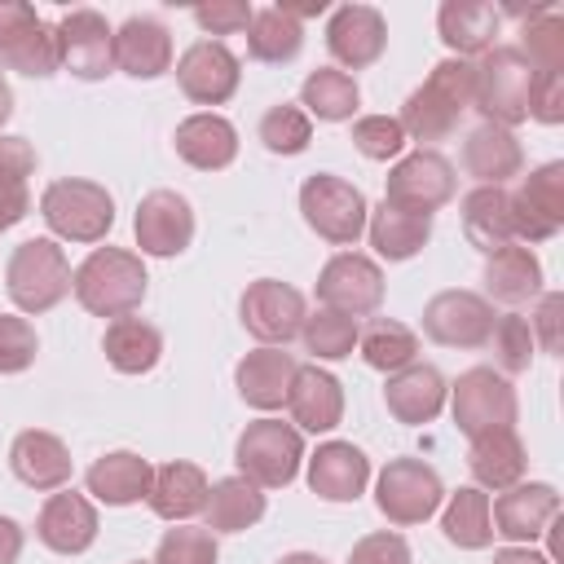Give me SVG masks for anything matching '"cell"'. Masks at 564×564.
<instances>
[{
  "instance_id": "obj_1",
  "label": "cell",
  "mask_w": 564,
  "mask_h": 564,
  "mask_svg": "<svg viewBox=\"0 0 564 564\" xmlns=\"http://www.w3.org/2000/svg\"><path fill=\"white\" fill-rule=\"evenodd\" d=\"M471 110V62L463 57H445L432 66V75L405 97L397 123L405 132V141H419V150H432L436 141H445L458 119Z\"/></svg>"
},
{
  "instance_id": "obj_2",
  "label": "cell",
  "mask_w": 564,
  "mask_h": 564,
  "mask_svg": "<svg viewBox=\"0 0 564 564\" xmlns=\"http://www.w3.org/2000/svg\"><path fill=\"white\" fill-rule=\"evenodd\" d=\"M145 264L137 251L123 247H93L84 256V264L70 273V291L79 300V308H88L93 317H132L145 300Z\"/></svg>"
},
{
  "instance_id": "obj_3",
  "label": "cell",
  "mask_w": 564,
  "mask_h": 564,
  "mask_svg": "<svg viewBox=\"0 0 564 564\" xmlns=\"http://www.w3.org/2000/svg\"><path fill=\"white\" fill-rule=\"evenodd\" d=\"M529 84H533V70L516 44H494L471 62V106L485 115V123H498V128L524 123Z\"/></svg>"
},
{
  "instance_id": "obj_4",
  "label": "cell",
  "mask_w": 564,
  "mask_h": 564,
  "mask_svg": "<svg viewBox=\"0 0 564 564\" xmlns=\"http://www.w3.org/2000/svg\"><path fill=\"white\" fill-rule=\"evenodd\" d=\"M4 291L18 313H48L70 295V260L53 238H26L4 264Z\"/></svg>"
},
{
  "instance_id": "obj_5",
  "label": "cell",
  "mask_w": 564,
  "mask_h": 564,
  "mask_svg": "<svg viewBox=\"0 0 564 564\" xmlns=\"http://www.w3.org/2000/svg\"><path fill=\"white\" fill-rule=\"evenodd\" d=\"M40 216L66 242H101L115 225V198L97 181L62 176L40 194Z\"/></svg>"
},
{
  "instance_id": "obj_6",
  "label": "cell",
  "mask_w": 564,
  "mask_h": 564,
  "mask_svg": "<svg viewBox=\"0 0 564 564\" xmlns=\"http://www.w3.org/2000/svg\"><path fill=\"white\" fill-rule=\"evenodd\" d=\"M234 463H238V476H247L251 485L286 489L300 476L304 436H300V427H291L282 419H256L242 427V436L234 445Z\"/></svg>"
},
{
  "instance_id": "obj_7",
  "label": "cell",
  "mask_w": 564,
  "mask_h": 564,
  "mask_svg": "<svg viewBox=\"0 0 564 564\" xmlns=\"http://www.w3.org/2000/svg\"><path fill=\"white\" fill-rule=\"evenodd\" d=\"M300 216L330 247H352L366 234L370 207H366V194L352 181H344L335 172H313L300 185Z\"/></svg>"
},
{
  "instance_id": "obj_8",
  "label": "cell",
  "mask_w": 564,
  "mask_h": 564,
  "mask_svg": "<svg viewBox=\"0 0 564 564\" xmlns=\"http://www.w3.org/2000/svg\"><path fill=\"white\" fill-rule=\"evenodd\" d=\"M449 414H454L458 432L471 441V436H485L498 427H516L520 401H516V388L507 375H498L494 366H471L449 388Z\"/></svg>"
},
{
  "instance_id": "obj_9",
  "label": "cell",
  "mask_w": 564,
  "mask_h": 564,
  "mask_svg": "<svg viewBox=\"0 0 564 564\" xmlns=\"http://www.w3.org/2000/svg\"><path fill=\"white\" fill-rule=\"evenodd\" d=\"M454 194H458V176H454V163L441 150L401 154L388 172V185H383V203H392L401 212H414V216L441 212Z\"/></svg>"
},
{
  "instance_id": "obj_10",
  "label": "cell",
  "mask_w": 564,
  "mask_h": 564,
  "mask_svg": "<svg viewBox=\"0 0 564 564\" xmlns=\"http://www.w3.org/2000/svg\"><path fill=\"white\" fill-rule=\"evenodd\" d=\"M445 502V485L436 467L423 458H392L375 480V507L388 516V524H423Z\"/></svg>"
},
{
  "instance_id": "obj_11",
  "label": "cell",
  "mask_w": 564,
  "mask_h": 564,
  "mask_svg": "<svg viewBox=\"0 0 564 564\" xmlns=\"http://www.w3.org/2000/svg\"><path fill=\"white\" fill-rule=\"evenodd\" d=\"M511 234L520 247L551 242L564 229V163L533 167L511 194Z\"/></svg>"
},
{
  "instance_id": "obj_12",
  "label": "cell",
  "mask_w": 564,
  "mask_h": 564,
  "mask_svg": "<svg viewBox=\"0 0 564 564\" xmlns=\"http://www.w3.org/2000/svg\"><path fill=\"white\" fill-rule=\"evenodd\" d=\"M317 304L344 317H370L383 304V269L361 251H339L317 273Z\"/></svg>"
},
{
  "instance_id": "obj_13",
  "label": "cell",
  "mask_w": 564,
  "mask_h": 564,
  "mask_svg": "<svg viewBox=\"0 0 564 564\" xmlns=\"http://www.w3.org/2000/svg\"><path fill=\"white\" fill-rule=\"evenodd\" d=\"M238 313H242V326L247 335H256L264 348H286L304 317H308V304L304 295L291 286V282H278V278H256L242 300H238Z\"/></svg>"
},
{
  "instance_id": "obj_14",
  "label": "cell",
  "mask_w": 564,
  "mask_h": 564,
  "mask_svg": "<svg viewBox=\"0 0 564 564\" xmlns=\"http://www.w3.org/2000/svg\"><path fill=\"white\" fill-rule=\"evenodd\" d=\"M498 313L476 291H441L423 304V335L441 348H485Z\"/></svg>"
},
{
  "instance_id": "obj_15",
  "label": "cell",
  "mask_w": 564,
  "mask_h": 564,
  "mask_svg": "<svg viewBox=\"0 0 564 564\" xmlns=\"http://www.w3.org/2000/svg\"><path fill=\"white\" fill-rule=\"evenodd\" d=\"M53 31H57V48H62V70H70L75 79L93 84L115 70V26L106 22V13L70 9V13H62V22Z\"/></svg>"
},
{
  "instance_id": "obj_16",
  "label": "cell",
  "mask_w": 564,
  "mask_h": 564,
  "mask_svg": "<svg viewBox=\"0 0 564 564\" xmlns=\"http://www.w3.org/2000/svg\"><path fill=\"white\" fill-rule=\"evenodd\" d=\"M555 516H560V494L546 480H520V485L502 489L489 507L494 533L507 538L511 546H533L538 538H546Z\"/></svg>"
},
{
  "instance_id": "obj_17",
  "label": "cell",
  "mask_w": 564,
  "mask_h": 564,
  "mask_svg": "<svg viewBox=\"0 0 564 564\" xmlns=\"http://www.w3.org/2000/svg\"><path fill=\"white\" fill-rule=\"evenodd\" d=\"M242 62L225 40H194L176 57V84L194 106H225L238 93Z\"/></svg>"
},
{
  "instance_id": "obj_18",
  "label": "cell",
  "mask_w": 564,
  "mask_h": 564,
  "mask_svg": "<svg viewBox=\"0 0 564 564\" xmlns=\"http://www.w3.org/2000/svg\"><path fill=\"white\" fill-rule=\"evenodd\" d=\"M132 234H137L141 256H159V260L181 256L194 242V207H189V198L176 194V189H150L137 203Z\"/></svg>"
},
{
  "instance_id": "obj_19",
  "label": "cell",
  "mask_w": 564,
  "mask_h": 564,
  "mask_svg": "<svg viewBox=\"0 0 564 564\" xmlns=\"http://www.w3.org/2000/svg\"><path fill=\"white\" fill-rule=\"evenodd\" d=\"M326 48L348 70H366L388 48V22L375 4H339L326 22Z\"/></svg>"
},
{
  "instance_id": "obj_20",
  "label": "cell",
  "mask_w": 564,
  "mask_h": 564,
  "mask_svg": "<svg viewBox=\"0 0 564 564\" xmlns=\"http://www.w3.org/2000/svg\"><path fill=\"white\" fill-rule=\"evenodd\" d=\"M35 538L53 555H84L97 542V507H93V498H84L75 489L48 494L40 516H35Z\"/></svg>"
},
{
  "instance_id": "obj_21",
  "label": "cell",
  "mask_w": 564,
  "mask_h": 564,
  "mask_svg": "<svg viewBox=\"0 0 564 564\" xmlns=\"http://www.w3.org/2000/svg\"><path fill=\"white\" fill-rule=\"evenodd\" d=\"M370 485V458L352 441H322L308 454V489L326 502H357Z\"/></svg>"
},
{
  "instance_id": "obj_22",
  "label": "cell",
  "mask_w": 564,
  "mask_h": 564,
  "mask_svg": "<svg viewBox=\"0 0 564 564\" xmlns=\"http://www.w3.org/2000/svg\"><path fill=\"white\" fill-rule=\"evenodd\" d=\"M445 397H449V383L436 366L427 361H414L397 375H388L383 383V405L397 423L405 427H419V423H432L441 410H445Z\"/></svg>"
},
{
  "instance_id": "obj_23",
  "label": "cell",
  "mask_w": 564,
  "mask_h": 564,
  "mask_svg": "<svg viewBox=\"0 0 564 564\" xmlns=\"http://www.w3.org/2000/svg\"><path fill=\"white\" fill-rule=\"evenodd\" d=\"M9 467L26 489H44L57 494L70 485V449L62 436L44 432V427H26L13 436L9 445Z\"/></svg>"
},
{
  "instance_id": "obj_24",
  "label": "cell",
  "mask_w": 564,
  "mask_h": 564,
  "mask_svg": "<svg viewBox=\"0 0 564 564\" xmlns=\"http://www.w3.org/2000/svg\"><path fill=\"white\" fill-rule=\"evenodd\" d=\"M286 410H291V427L313 432V436L317 432H330L344 419V388L317 361L313 366H300L295 379H291V392H286Z\"/></svg>"
},
{
  "instance_id": "obj_25",
  "label": "cell",
  "mask_w": 564,
  "mask_h": 564,
  "mask_svg": "<svg viewBox=\"0 0 564 564\" xmlns=\"http://www.w3.org/2000/svg\"><path fill=\"white\" fill-rule=\"evenodd\" d=\"M115 66L132 79H159L172 70V31L150 18L137 13L115 31Z\"/></svg>"
},
{
  "instance_id": "obj_26",
  "label": "cell",
  "mask_w": 564,
  "mask_h": 564,
  "mask_svg": "<svg viewBox=\"0 0 564 564\" xmlns=\"http://www.w3.org/2000/svg\"><path fill=\"white\" fill-rule=\"evenodd\" d=\"M498 26H502V13L494 4H485V0H445L436 9L441 44L463 62L489 53L498 44Z\"/></svg>"
},
{
  "instance_id": "obj_27",
  "label": "cell",
  "mask_w": 564,
  "mask_h": 564,
  "mask_svg": "<svg viewBox=\"0 0 564 564\" xmlns=\"http://www.w3.org/2000/svg\"><path fill=\"white\" fill-rule=\"evenodd\" d=\"M295 370H300V361L286 348H264L260 344L234 366V383H238V397L251 410H278V405H286Z\"/></svg>"
},
{
  "instance_id": "obj_28",
  "label": "cell",
  "mask_w": 564,
  "mask_h": 564,
  "mask_svg": "<svg viewBox=\"0 0 564 564\" xmlns=\"http://www.w3.org/2000/svg\"><path fill=\"white\" fill-rule=\"evenodd\" d=\"M172 145H176V154L189 167L220 172V167H229L238 159V128L225 115H216V110H198V115H189V119L176 123Z\"/></svg>"
},
{
  "instance_id": "obj_29",
  "label": "cell",
  "mask_w": 564,
  "mask_h": 564,
  "mask_svg": "<svg viewBox=\"0 0 564 564\" xmlns=\"http://www.w3.org/2000/svg\"><path fill=\"white\" fill-rule=\"evenodd\" d=\"M463 172L476 181V185H507L511 176L524 172V150L516 141L511 128H498V123H480L467 132L463 141Z\"/></svg>"
},
{
  "instance_id": "obj_30",
  "label": "cell",
  "mask_w": 564,
  "mask_h": 564,
  "mask_svg": "<svg viewBox=\"0 0 564 564\" xmlns=\"http://www.w3.org/2000/svg\"><path fill=\"white\" fill-rule=\"evenodd\" d=\"M207 489H212V480H207V471H203L198 463L172 458V463L154 467V480H150L145 502H150V511H154L159 520L185 524L189 516H198V511L207 507Z\"/></svg>"
},
{
  "instance_id": "obj_31",
  "label": "cell",
  "mask_w": 564,
  "mask_h": 564,
  "mask_svg": "<svg viewBox=\"0 0 564 564\" xmlns=\"http://www.w3.org/2000/svg\"><path fill=\"white\" fill-rule=\"evenodd\" d=\"M467 471L476 480V489H511L524 480L529 471V454H524V441L516 436V427H498V432H485V436H471V449H467Z\"/></svg>"
},
{
  "instance_id": "obj_32",
  "label": "cell",
  "mask_w": 564,
  "mask_h": 564,
  "mask_svg": "<svg viewBox=\"0 0 564 564\" xmlns=\"http://www.w3.org/2000/svg\"><path fill=\"white\" fill-rule=\"evenodd\" d=\"M150 480H154V467L141 454H132V449L101 454L88 467V476H84L88 494L97 502H106V507H132V502H141L150 494Z\"/></svg>"
},
{
  "instance_id": "obj_33",
  "label": "cell",
  "mask_w": 564,
  "mask_h": 564,
  "mask_svg": "<svg viewBox=\"0 0 564 564\" xmlns=\"http://www.w3.org/2000/svg\"><path fill=\"white\" fill-rule=\"evenodd\" d=\"M542 295V260L533 256V247H502L485 260V300L498 304H529Z\"/></svg>"
},
{
  "instance_id": "obj_34",
  "label": "cell",
  "mask_w": 564,
  "mask_h": 564,
  "mask_svg": "<svg viewBox=\"0 0 564 564\" xmlns=\"http://www.w3.org/2000/svg\"><path fill=\"white\" fill-rule=\"evenodd\" d=\"M366 238L375 247L379 260L388 264H401L410 256H419L432 238V216H414V212H401L392 203H379L370 216H366Z\"/></svg>"
},
{
  "instance_id": "obj_35",
  "label": "cell",
  "mask_w": 564,
  "mask_h": 564,
  "mask_svg": "<svg viewBox=\"0 0 564 564\" xmlns=\"http://www.w3.org/2000/svg\"><path fill=\"white\" fill-rule=\"evenodd\" d=\"M458 212H463V234H467V242H471L476 251L494 256V251H502V247L516 242L507 189H498V185H476L471 194H463V207H458Z\"/></svg>"
},
{
  "instance_id": "obj_36",
  "label": "cell",
  "mask_w": 564,
  "mask_h": 564,
  "mask_svg": "<svg viewBox=\"0 0 564 564\" xmlns=\"http://www.w3.org/2000/svg\"><path fill=\"white\" fill-rule=\"evenodd\" d=\"M101 352L119 375H145L163 357V335L145 317H115L101 335Z\"/></svg>"
},
{
  "instance_id": "obj_37",
  "label": "cell",
  "mask_w": 564,
  "mask_h": 564,
  "mask_svg": "<svg viewBox=\"0 0 564 564\" xmlns=\"http://www.w3.org/2000/svg\"><path fill=\"white\" fill-rule=\"evenodd\" d=\"M264 516V489L251 485L247 476H225L207 489V507H203V529L212 533H242Z\"/></svg>"
},
{
  "instance_id": "obj_38",
  "label": "cell",
  "mask_w": 564,
  "mask_h": 564,
  "mask_svg": "<svg viewBox=\"0 0 564 564\" xmlns=\"http://www.w3.org/2000/svg\"><path fill=\"white\" fill-rule=\"evenodd\" d=\"M357 101H361V88L352 75H344L339 66H317L304 75L300 84V110L308 119H322V123H344L357 115Z\"/></svg>"
},
{
  "instance_id": "obj_39",
  "label": "cell",
  "mask_w": 564,
  "mask_h": 564,
  "mask_svg": "<svg viewBox=\"0 0 564 564\" xmlns=\"http://www.w3.org/2000/svg\"><path fill=\"white\" fill-rule=\"evenodd\" d=\"M304 48V22H295L282 4H269V9H256L251 13V26H247V53L264 66H286L295 62Z\"/></svg>"
},
{
  "instance_id": "obj_40",
  "label": "cell",
  "mask_w": 564,
  "mask_h": 564,
  "mask_svg": "<svg viewBox=\"0 0 564 564\" xmlns=\"http://www.w3.org/2000/svg\"><path fill=\"white\" fill-rule=\"evenodd\" d=\"M357 352H361V361L370 370L397 375V370H405V366L419 361V335L405 322L370 317L366 326H357Z\"/></svg>"
},
{
  "instance_id": "obj_41",
  "label": "cell",
  "mask_w": 564,
  "mask_h": 564,
  "mask_svg": "<svg viewBox=\"0 0 564 564\" xmlns=\"http://www.w3.org/2000/svg\"><path fill=\"white\" fill-rule=\"evenodd\" d=\"M441 533L458 551H485L494 542V520H489V494L476 485H463L458 494L445 498L441 511Z\"/></svg>"
},
{
  "instance_id": "obj_42",
  "label": "cell",
  "mask_w": 564,
  "mask_h": 564,
  "mask_svg": "<svg viewBox=\"0 0 564 564\" xmlns=\"http://www.w3.org/2000/svg\"><path fill=\"white\" fill-rule=\"evenodd\" d=\"M520 18V57L529 70H560L564 75V18L555 4H542L533 13L516 9Z\"/></svg>"
},
{
  "instance_id": "obj_43",
  "label": "cell",
  "mask_w": 564,
  "mask_h": 564,
  "mask_svg": "<svg viewBox=\"0 0 564 564\" xmlns=\"http://www.w3.org/2000/svg\"><path fill=\"white\" fill-rule=\"evenodd\" d=\"M0 70H18L26 79H48L53 70H62V48H57V31L40 18L31 22L4 53H0Z\"/></svg>"
},
{
  "instance_id": "obj_44",
  "label": "cell",
  "mask_w": 564,
  "mask_h": 564,
  "mask_svg": "<svg viewBox=\"0 0 564 564\" xmlns=\"http://www.w3.org/2000/svg\"><path fill=\"white\" fill-rule=\"evenodd\" d=\"M300 339H304V352H313V361H344L352 357L357 348V322L335 313V308H313L300 326Z\"/></svg>"
},
{
  "instance_id": "obj_45",
  "label": "cell",
  "mask_w": 564,
  "mask_h": 564,
  "mask_svg": "<svg viewBox=\"0 0 564 564\" xmlns=\"http://www.w3.org/2000/svg\"><path fill=\"white\" fill-rule=\"evenodd\" d=\"M260 141H264L269 154H300L313 141V119L300 106L278 101L260 115Z\"/></svg>"
},
{
  "instance_id": "obj_46",
  "label": "cell",
  "mask_w": 564,
  "mask_h": 564,
  "mask_svg": "<svg viewBox=\"0 0 564 564\" xmlns=\"http://www.w3.org/2000/svg\"><path fill=\"white\" fill-rule=\"evenodd\" d=\"M489 348H494V361H498V375H524L533 366V330H529V317L524 313H502L489 330Z\"/></svg>"
},
{
  "instance_id": "obj_47",
  "label": "cell",
  "mask_w": 564,
  "mask_h": 564,
  "mask_svg": "<svg viewBox=\"0 0 564 564\" xmlns=\"http://www.w3.org/2000/svg\"><path fill=\"white\" fill-rule=\"evenodd\" d=\"M216 560H220V546H216V533H212V529L172 524V529L159 538L150 564H216Z\"/></svg>"
},
{
  "instance_id": "obj_48",
  "label": "cell",
  "mask_w": 564,
  "mask_h": 564,
  "mask_svg": "<svg viewBox=\"0 0 564 564\" xmlns=\"http://www.w3.org/2000/svg\"><path fill=\"white\" fill-rule=\"evenodd\" d=\"M352 145L361 159L388 163V159H401L405 132H401L397 115H361V119H352Z\"/></svg>"
},
{
  "instance_id": "obj_49",
  "label": "cell",
  "mask_w": 564,
  "mask_h": 564,
  "mask_svg": "<svg viewBox=\"0 0 564 564\" xmlns=\"http://www.w3.org/2000/svg\"><path fill=\"white\" fill-rule=\"evenodd\" d=\"M40 352L35 326L18 313H0V375H22Z\"/></svg>"
},
{
  "instance_id": "obj_50",
  "label": "cell",
  "mask_w": 564,
  "mask_h": 564,
  "mask_svg": "<svg viewBox=\"0 0 564 564\" xmlns=\"http://www.w3.org/2000/svg\"><path fill=\"white\" fill-rule=\"evenodd\" d=\"M348 564H414V555L397 529H379V533H366L352 542Z\"/></svg>"
},
{
  "instance_id": "obj_51",
  "label": "cell",
  "mask_w": 564,
  "mask_h": 564,
  "mask_svg": "<svg viewBox=\"0 0 564 564\" xmlns=\"http://www.w3.org/2000/svg\"><path fill=\"white\" fill-rule=\"evenodd\" d=\"M529 119L555 128L564 123V75L560 70H533L529 84Z\"/></svg>"
},
{
  "instance_id": "obj_52",
  "label": "cell",
  "mask_w": 564,
  "mask_h": 564,
  "mask_svg": "<svg viewBox=\"0 0 564 564\" xmlns=\"http://www.w3.org/2000/svg\"><path fill=\"white\" fill-rule=\"evenodd\" d=\"M251 4L242 0H212V4H194V22L207 31V35H238L251 26Z\"/></svg>"
},
{
  "instance_id": "obj_53",
  "label": "cell",
  "mask_w": 564,
  "mask_h": 564,
  "mask_svg": "<svg viewBox=\"0 0 564 564\" xmlns=\"http://www.w3.org/2000/svg\"><path fill=\"white\" fill-rule=\"evenodd\" d=\"M560 313H564V295L560 291H542L538 308L529 317V330H533V344H542L546 352H560Z\"/></svg>"
},
{
  "instance_id": "obj_54",
  "label": "cell",
  "mask_w": 564,
  "mask_h": 564,
  "mask_svg": "<svg viewBox=\"0 0 564 564\" xmlns=\"http://www.w3.org/2000/svg\"><path fill=\"white\" fill-rule=\"evenodd\" d=\"M35 172V150L26 137L0 132V181H26Z\"/></svg>"
},
{
  "instance_id": "obj_55",
  "label": "cell",
  "mask_w": 564,
  "mask_h": 564,
  "mask_svg": "<svg viewBox=\"0 0 564 564\" xmlns=\"http://www.w3.org/2000/svg\"><path fill=\"white\" fill-rule=\"evenodd\" d=\"M31 22H40V13H35L26 0H0V53H4Z\"/></svg>"
},
{
  "instance_id": "obj_56",
  "label": "cell",
  "mask_w": 564,
  "mask_h": 564,
  "mask_svg": "<svg viewBox=\"0 0 564 564\" xmlns=\"http://www.w3.org/2000/svg\"><path fill=\"white\" fill-rule=\"evenodd\" d=\"M26 212H31L26 181H0V234H9Z\"/></svg>"
},
{
  "instance_id": "obj_57",
  "label": "cell",
  "mask_w": 564,
  "mask_h": 564,
  "mask_svg": "<svg viewBox=\"0 0 564 564\" xmlns=\"http://www.w3.org/2000/svg\"><path fill=\"white\" fill-rule=\"evenodd\" d=\"M22 555V524L13 516H0V564H18Z\"/></svg>"
},
{
  "instance_id": "obj_58",
  "label": "cell",
  "mask_w": 564,
  "mask_h": 564,
  "mask_svg": "<svg viewBox=\"0 0 564 564\" xmlns=\"http://www.w3.org/2000/svg\"><path fill=\"white\" fill-rule=\"evenodd\" d=\"M494 564H551V555H542V551H533V546H502V551L494 555Z\"/></svg>"
},
{
  "instance_id": "obj_59",
  "label": "cell",
  "mask_w": 564,
  "mask_h": 564,
  "mask_svg": "<svg viewBox=\"0 0 564 564\" xmlns=\"http://www.w3.org/2000/svg\"><path fill=\"white\" fill-rule=\"evenodd\" d=\"M9 115H13V88H9V79H4V70H0V128L9 123Z\"/></svg>"
},
{
  "instance_id": "obj_60",
  "label": "cell",
  "mask_w": 564,
  "mask_h": 564,
  "mask_svg": "<svg viewBox=\"0 0 564 564\" xmlns=\"http://www.w3.org/2000/svg\"><path fill=\"white\" fill-rule=\"evenodd\" d=\"M278 564H326L322 555H313V551H291V555H282Z\"/></svg>"
}]
</instances>
